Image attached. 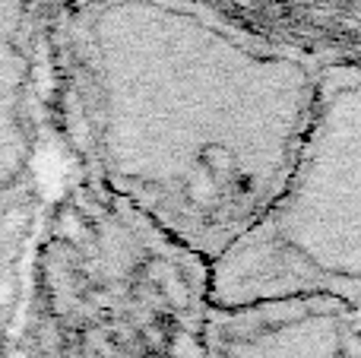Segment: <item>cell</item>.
<instances>
[{
	"label": "cell",
	"instance_id": "obj_1",
	"mask_svg": "<svg viewBox=\"0 0 361 358\" xmlns=\"http://www.w3.org/2000/svg\"><path fill=\"white\" fill-rule=\"evenodd\" d=\"M35 232L38 190L29 178L10 190H0V358L6 355V346H10L19 321Z\"/></svg>",
	"mask_w": 361,
	"mask_h": 358
}]
</instances>
